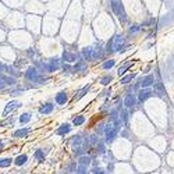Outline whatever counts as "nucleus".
<instances>
[{"mask_svg": "<svg viewBox=\"0 0 174 174\" xmlns=\"http://www.w3.org/2000/svg\"><path fill=\"white\" fill-rule=\"evenodd\" d=\"M14 163V159L11 157H0V167H10Z\"/></svg>", "mask_w": 174, "mask_h": 174, "instance_id": "obj_27", "label": "nucleus"}, {"mask_svg": "<svg viewBox=\"0 0 174 174\" xmlns=\"http://www.w3.org/2000/svg\"><path fill=\"white\" fill-rule=\"evenodd\" d=\"M74 73V68H71L68 64H65L64 67H63V74L64 75H70V74H73Z\"/></svg>", "mask_w": 174, "mask_h": 174, "instance_id": "obj_35", "label": "nucleus"}, {"mask_svg": "<svg viewBox=\"0 0 174 174\" xmlns=\"http://www.w3.org/2000/svg\"><path fill=\"white\" fill-rule=\"evenodd\" d=\"M13 124H14V117H11V116H10V118H7V117H6L4 121H2V127H6V125L13 127Z\"/></svg>", "mask_w": 174, "mask_h": 174, "instance_id": "obj_34", "label": "nucleus"}, {"mask_svg": "<svg viewBox=\"0 0 174 174\" xmlns=\"http://www.w3.org/2000/svg\"><path fill=\"white\" fill-rule=\"evenodd\" d=\"M82 142H84V139H82V135L81 134H77V135H73L70 138V145H71V148H78V146H81L82 145Z\"/></svg>", "mask_w": 174, "mask_h": 174, "instance_id": "obj_17", "label": "nucleus"}, {"mask_svg": "<svg viewBox=\"0 0 174 174\" xmlns=\"http://www.w3.org/2000/svg\"><path fill=\"white\" fill-rule=\"evenodd\" d=\"M2 78L4 80V82H6V85H7V86H16L17 85V78L16 77H6V75H3Z\"/></svg>", "mask_w": 174, "mask_h": 174, "instance_id": "obj_28", "label": "nucleus"}, {"mask_svg": "<svg viewBox=\"0 0 174 174\" xmlns=\"http://www.w3.org/2000/svg\"><path fill=\"white\" fill-rule=\"evenodd\" d=\"M24 77H25V80L29 81V82H38V81L41 80L42 74H41V71L34 65V67L27 68V71L24 73Z\"/></svg>", "mask_w": 174, "mask_h": 174, "instance_id": "obj_4", "label": "nucleus"}, {"mask_svg": "<svg viewBox=\"0 0 174 174\" xmlns=\"http://www.w3.org/2000/svg\"><path fill=\"white\" fill-rule=\"evenodd\" d=\"M89 89H91V86H89V85H86V86H84V88H82V89H81V91H78V92H77V94H75V95H74V98H73V100H80V99H81V98H84V96H85V95H86V94H88V92H89Z\"/></svg>", "mask_w": 174, "mask_h": 174, "instance_id": "obj_22", "label": "nucleus"}, {"mask_svg": "<svg viewBox=\"0 0 174 174\" xmlns=\"http://www.w3.org/2000/svg\"><path fill=\"white\" fill-rule=\"evenodd\" d=\"M3 149H4V142L0 141V151H3Z\"/></svg>", "mask_w": 174, "mask_h": 174, "instance_id": "obj_41", "label": "nucleus"}, {"mask_svg": "<svg viewBox=\"0 0 174 174\" xmlns=\"http://www.w3.org/2000/svg\"><path fill=\"white\" fill-rule=\"evenodd\" d=\"M141 31V25L139 24H133V25H130V28H128V34H137V32Z\"/></svg>", "mask_w": 174, "mask_h": 174, "instance_id": "obj_32", "label": "nucleus"}, {"mask_svg": "<svg viewBox=\"0 0 174 174\" xmlns=\"http://www.w3.org/2000/svg\"><path fill=\"white\" fill-rule=\"evenodd\" d=\"M155 92L151 91L149 88H141L139 91L137 92V98H138V102H141V103H143L145 100H148L149 98L153 95Z\"/></svg>", "mask_w": 174, "mask_h": 174, "instance_id": "obj_6", "label": "nucleus"}, {"mask_svg": "<svg viewBox=\"0 0 174 174\" xmlns=\"http://www.w3.org/2000/svg\"><path fill=\"white\" fill-rule=\"evenodd\" d=\"M110 8H112V11L114 13V16L118 18L120 22H127V13H125L124 6L121 4L120 0H110Z\"/></svg>", "mask_w": 174, "mask_h": 174, "instance_id": "obj_3", "label": "nucleus"}, {"mask_svg": "<svg viewBox=\"0 0 174 174\" xmlns=\"http://www.w3.org/2000/svg\"><path fill=\"white\" fill-rule=\"evenodd\" d=\"M124 46H125V38L123 35L117 34L113 38H110V41L107 42L104 50H106L107 55H110V53H120Z\"/></svg>", "mask_w": 174, "mask_h": 174, "instance_id": "obj_2", "label": "nucleus"}, {"mask_svg": "<svg viewBox=\"0 0 174 174\" xmlns=\"http://www.w3.org/2000/svg\"><path fill=\"white\" fill-rule=\"evenodd\" d=\"M47 65V73H55V71L60 70L61 67V60L60 59H50L49 61L46 63Z\"/></svg>", "mask_w": 174, "mask_h": 174, "instance_id": "obj_7", "label": "nucleus"}, {"mask_svg": "<svg viewBox=\"0 0 174 174\" xmlns=\"http://www.w3.org/2000/svg\"><path fill=\"white\" fill-rule=\"evenodd\" d=\"M34 157L35 160H38L39 163H42V162H45V157H46V152H43V149H36L34 153Z\"/></svg>", "mask_w": 174, "mask_h": 174, "instance_id": "obj_23", "label": "nucleus"}, {"mask_svg": "<svg viewBox=\"0 0 174 174\" xmlns=\"http://www.w3.org/2000/svg\"><path fill=\"white\" fill-rule=\"evenodd\" d=\"M27 162H28V155H25V153H21V155H18L16 159H14V164L18 166V167L24 166Z\"/></svg>", "mask_w": 174, "mask_h": 174, "instance_id": "obj_20", "label": "nucleus"}, {"mask_svg": "<svg viewBox=\"0 0 174 174\" xmlns=\"http://www.w3.org/2000/svg\"><path fill=\"white\" fill-rule=\"evenodd\" d=\"M137 100H138V98L135 96V95L128 94V95H125V96H124V100H123V103H124L125 109H133V107H135Z\"/></svg>", "mask_w": 174, "mask_h": 174, "instance_id": "obj_8", "label": "nucleus"}, {"mask_svg": "<svg viewBox=\"0 0 174 174\" xmlns=\"http://www.w3.org/2000/svg\"><path fill=\"white\" fill-rule=\"evenodd\" d=\"M73 68H74V73H81V71H85L86 68H88V64L85 63V60L81 59V60H78L77 64L74 65Z\"/></svg>", "mask_w": 174, "mask_h": 174, "instance_id": "obj_19", "label": "nucleus"}, {"mask_svg": "<svg viewBox=\"0 0 174 174\" xmlns=\"http://www.w3.org/2000/svg\"><path fill=\"white\" fill-rule=\"evenodd\" d=\"M114 65H116V60L110 59V60H106V61L102 64V68H103V70H112Z\"/></svg>", "mask_w": 174, "mask_h": 174, "instance_id": "obj_29", "label": "nucleus"}, {"mask_svg": "<svg viewBox=\"0 0 174 174\" xmlns=\"http://www.w3.org/2000/svg\"><path fill=\"white\" fill-rule=\"evenodd\" d=\"M31 118H32V114L31 113H21L20 117H18V121H20V124H27L28 121H31Z\"/></svg>", "mask_w": 174, "mask_h": 174, "instance_id": "obj_25", "label": "nucleus"}, {"mask_svg": "<svg viewBox=\"0 0 174 174\" xmlns=\"http://www.w3.org/2000/svg\"><path fill=\"white\" fill-rule=\"evenodd\" d=\"M6 71H7L8 74H11L13 77H18V73H16V68L14 67H10V65H6Z\"/></svg>", "mask_w": 174, "mask_h": 174, "instance_id": "obj_36", "label": "nucleus"}, {"mask_svg": "<svg viewBox=\"0 0 174 174\" xmlns=\"http://www.w3.org/2000/svg\"><path fill=\"white\" fill-rule=\"evenodd\" d=\"M133 64H134V61H133V60H128V61H124L121 65H120L118 68H117V74H118L120 77H123L125 73H127L128 70H130V67H131Z\"/></svg>", "mask_w": 174, "mask_h": 174, "instance_id": "obj_15", "label": "nucleus"}, {"mask_svg": "<svg viewBox=\"0 0 174 174\" xmlns=\"http://www.w3.org/2000/svg\"><path fill=\"white\" fill-rule=\"evenodd\" d=\"M120 120H121L123 124H125V123H127V120H128V113L125 112V110H123V112L120 113Z\"/></svg>", "mask_w": 174, "mask_h": 174, "instance_id": "obj_37", "label": "nucleus"}, {"mask_svg": "<svg viewBox=\"0 0 174 174\" xmlns=\"http://www.w3.org/2000/svg\"><path fill=\"white\" fill-rule=\"evenodd\" d=\"M63 60H64L65 63H75V61H78V55L77 53H71L70 50H67L65 49L64 50V53H63Z\"/></svg>", "mask_w": 174, "mask_h": 174, "instance_id": "obj_11", "label": "nucleus"}, {"mask_svg": "<svg viewBox=\"0 0 174 174\" xmlns=\"http://www.w3.org/2000/svg\"><path fill=\"white\" fill-rule=\"evenodd\" d=\"M29 131H31L29 128L22 127V128H20V130L14 131V133H13V138H16V139H21V138H25V137L29 134Z\"/></svg>", "mask_w": 174, "mask_h": 174, "instance_id": "obj_18", "label": "nucleus"}, {"mask_svg": "<svg viewBox=\"0 0 174 174\" xmlns=\"http://www.w3.org/2000/svg\"><path fill=\"white\" fill-rule=\"evenodd\" d=\"M88 167L86 166H82V164H78V167H77V170H75V174H88Z\"/></svg>", "mask_w": 174, "mask_h": 174, "instance_id": "obj_33", "label": "nucleus"}, {"mask_svg": "<svg viewBox=\"0 0 174 174\" xmlns=\"http://www.w3.org/2000/svg\"><path fill=\"white\" fill-rule=\"evenodd\" d=\"M113 81V77L110 75V74H107V75H104V77H102L100 80H99V82L102 84V85H109L110 82Z\"/></svg>", "mask_w": 174, "mask_h": 174, "instance_id": "obj_31", "label": "nucleus"}, {"mask_svg": "<svg viewBox=\"0 0 174 174\" xmlns=\"http://www.w3.org/2000/svg\"><path fill=\"white\" fill-rule=\"evenodd\" d=\"M6 82H4V80H3V78H0V89H4L6 88Z\"/></svg>", "mask_w": 174, "mask_h": 174, "instance_id": "obj_40", "label": "nucleus"}, {"mask_svg": "<svg viewBox=\"0 0 174 174\" xmlns=\"http://www.w3.org/2000/svg\"><path fill=\"white\" fill-rule=\"evenodd\" d=\"M91 163H92V156H89V155L84 153L82 156H80V157H78V164H82V166L88 167Z\"/></svg>", "mask_w": 174, "mask_h": 174, "instance_id": "obj_21", "label": "nucleus"}, {"mask_svg": "<svg viewBox=\"0 0 174 174\" xmlns=\"http://www.w3.org/2000/svg\"><path fill=\"white\" fill-rule=\"evenodd\" d=\"M85 121H86L85 116H84V114H77L73 118V125H75V127H80V125H82Z\"/></svg>", "mask_w": 174, "mask_h": 174, "instance_id": "obj_24", "label": "nucleus"}, {"mask_svg": "<svg viewBox=\"0 0 174 174\" xmlns=\"http://www.w3.org/2000/svg\"><path fill=\"white\" fill-rule=\"evenodd\" d=\"M27 56L34 60V57H35V50L34 49H28V50H27Z\"/></svg>", "mask_w": 174, "mask_h": 174, "instance_id": "obj_38", "label": "nucleus"}, {"mask_svg": "<svg viewBox=\"0 0 174 174\" xmlns=\"http://www.w3.org/2000/svg\"><path fill=\"white\" fill-rule=\"evenodd\" d=\"M81 56H82V60H85V61L94 60V46L92 47H84V49L81 50Z\"/></svg>", "mask_w": 174, "mask_h": 174, "instance_id": "obj_14", "label": "nucleus"}, {"mask_svg": "<svg viewBox=\"0 0 174 174\" xmlns=\"http://www.w3.org/2000/svg\"><path fill=\"white\" fill-rule=\"evenodd\" d=\"M6 71V65L3 64V63H0V78L3 77V73Z\"/></svg>", "mask_w": 174, "mask_h": 174, "instance_id": "obj_39", "label": "nucleus"}, {"mask_svg": "<svg viewBox=\"0 0 174 174\" xmlns=\"http://www.w3.org/2000/svg\"><path fill=\"white\" fill-rule=\"evenodd\" d=\"M71 124L70 123H63L61 125H60V127L57 128V130H56V134H57V135H65V134H68L71 131Z\"/></svg>", "mask_w": 174, "mask_h": 174, "instance_id": "obj_16", "label": "nucleus"}, {"mask_svg": "<svg viewBox=\"0 0 174 174\" xmlns=\"http://www.w3.org/2000/svg\"><path fill=\"white\" fill-rule=\"evenodd\" d=\"M121 125V120H109V123L106 124V128H104V142L112 143L116 139V137L118 135Z\"/></svg>", "mask_w": 174, "mask_h": 174, "instance_id": "obj_1", "label": "nucleus"}, {"mask_svg": "<svg viewBox=\"0 0 174 174\" xmlns=\"http://www.w3.org/2000/svg\"><path fill=\"white\" fill-rule=\"evenodd\" d=\"M135 77H137V74H127V75H123L121 80H120V84H121V85H127V84H130Z\"/></svg>", "mask_w": 174, "mask_h": 174, "instance_id": "obj_26", "label": "nucleus"}, {"mask_svg": "<svg viewBox=\"0 0 174 174\" xmlns=\"http://www.w3.org/2000/svg\"><path fill=\"white\" fill-rule=\"evenodd\" d=\"M55 102L59 104V106H64L65 103L68 102V95H67V92L65 91H60L56 94V96H55Z\"/></svg>", "mask_w": 174, "mask_h": 174, "instance_id": "obj_9", "label": "nucleus"}, {"mask_svg": "<svg viewBox=\"0 0 174 174\" xmlns=\"http://www.w3.org/2000/svg\"><path fill=\"white\" fill-rule=\"evenodd\" d=\"M153 86H155V89H153L155 95H157V96H160V98L166 96V89H164L163 82H162V81H156V82L153 84Z\"/></svg>", "mask_w": 174, "mask_h": 174, "instance_id": "obj_12", "label": "nucleus"}, {"mask_svg": "<svg viewBox=\"0 0 174 174\" xmlns=\"http://www.w3.org/2000/svg\"><path fill=\"white\" fill-rule=\"evenodd\" d=\"M153 84H155V77L152 75V74H148V75L143 77L142 80L139 81L141 88H149V86H152Z\"/></svg>", "mask_w": 174, "mask_h": 174, "instance_id": "obj_13", "label": "nucleus"}, {"mask_svg": "<svg viewBox=\"0 0 174 174\" xmlns=\"http://www.w3.org/2000/svg\"><path fill=\"white\" fill-rule=\"evenodd\" d=\"M53 110H55V104L50 103V102H47V103H43V104H41V106H39L38 112L41 113V114L46 116V114H50Z\"/></svg>", "mask_w": 174, "mask_h": 174, "instance_id": "obj_10", "label": "nucleus"}, {"mask_svg": "<svg viewBox=\"0 0 174 174\" xmlns=\"http://www.w3.org/2000/svg\"><path fill=\"white\" fill-rule=\"evenodd\" d=\"M21 106H22V103H21L20 100H10L7 104H6L4 110H3V116H4V117H8V113H13L14 110L20 109Z\"/></svg>", "mask_w": 174, "mask_h": 174, "instance_id": "obj_5", "label": "nucleus"}, {"mask_svg": "<svg viewBox=\"0 0 174 174\" xmlns=\"http://www.w3.org/2000/svg\"><path fill=\"white\" fill-rule=\"evenodd\" d=\"M106 142H99L98 145H96V153L99 155V156H103L104 153H106V145H104Z\"/></svg>", "mask_w": 174, "mask_h": 174, "instance_id": "obj_30", "label": "nucleus"}]
</instances>
